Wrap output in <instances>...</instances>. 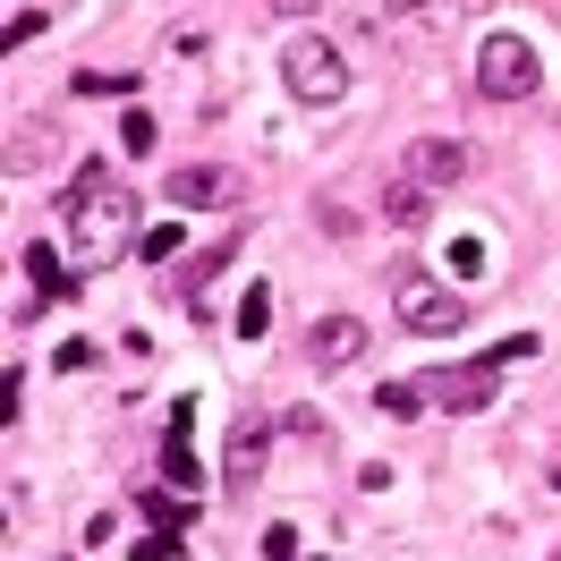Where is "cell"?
Wrapping results in <instances>:
<instances>
[{
  "label": "cell",
  "mask_w": 561,
  "mask_h": 561,
  "mask_svg": "<svg viewBox=\"0 0 561 561\" xmlns=\"http://www.w3.org/2000/svg\"><path fill=\"white\" fill-rule=\"evenodd\" d=\"M137 239H145L137 196H128L103 162H85V171L69 179V205H60V247H69V264L77 273H103V264H119Z\"/></svg>",
  "instance_id": "6da1fadb"
},
{
  "label": "cell",
  "mask_w": 561,
  "mask_h": 561,
  "mask_svg": "<svg viewBox=\"0 0 561 561\" xmlns=\"http://www.w3.org/2000/svg\"><path fill=\"white\" fill-rule=\"evenodd\" d=\"M511 357H536V332L502 341L493 357H468V366H425V375H417L425 409H443V417H477V409H493V383H502Z\"/></svg>",
  "instance_id": "7a4b0ae2"
},
{
  "label": "cell",
  "mask_w": 561,
  "mask_h": 561,
  "mask_svg": "<svg viewBox=\"0 0 561 561\" xmlns=\"http://www.w3.org/2000/svg\"><path fill=\"white\" fill-rule=\"evenodd\" d=\"M280 85H289V103L332 111L341 94H350V60H341V43H323V35H289V43H280Z\"/></svg>",
  "instance_id": "3957f363"
},
{
  "label": "cell",
  "mask_w": 561,
  "mask_h": 561,
  "mask_svg": "<svg viewBox=\"0 0 561 561\" xmlns=\"http://www.w3.org/2000/svg\"><path fill=\"white\" fill-rule=\"evenodd\" d=\"M536 43L527 35H511V26H493L485 43H477V94H485V103H527V94H536Z\"/></svg>",
  "instance_id": "277c9868"
},
{
  "label": "cell",
  "mask_w": 561,
  "mask_h": 561,
  "mask_svg": "<svg viewBox=\"0 0 561 561\" xmlns=\"http://www.w3.org/2000/svg\"><path fill=\"white\" fill-rule=\"evenodd\" d=\"M391 316L409 323L417 341H451L459 323H468V298L443 289V280H425V273H400V280H391Z\"/></svg>",
  "instance_id": "5b68a950"
},
{
  "label": "cell",
  "mask_w": 561,
  "mask_h": 561,
  "mask_svg": "<svg viewBox=\"0 0 561 561\" xmlns=\"http://www.w3.org/2000/svg\"><path fill=\"white\" fill-rule=\"evenodd\" d=\"M264 459H273V417H264V409L230 417V434H221V485L255 493V485H264Z\"/></svg>",
  "instance_id": "8992f818"
},
{
  "label": "cell",
  "mask_w": 561,
  "mask_h": 561,
  "mask_svg": "<svg viewBox=\"0 0 561 561\" xmlns=\"http://www.w3.org/2000/svg\"><path fill=\"white\" fill-rule=\"evenodd\" d=\"M187 434H196V400H179L171 425H162V477H171V493L205 485V468H196V451H187Z\"/></svg>",
  "instance_id": "52a82bcc"
},
{
  "label": "cell",
  "mask_w": 561,
  "mask_h": 561,
  "mask_svg": "<svg viewBox=\"0 0 561 561\" xmlns=\"http://www.w3.org/2000/svg\"><path fill=\"white\" fill-rule=\"evenodd\" d=\"M357 350H366V323L357 316H323L316 332H307V366H316V375H341Z\"/></svg>",
  "instance_id": "ba28073f"
},
{
  "label": "cell",
  "mask_w": 561,
  "mask_h": 561,
  "mask_svg": "<svg viewBox=\"0 0 561 561\" xmlns=\"http://www.w3.org/2000/svg\"><path fill=\"white\" fill-rule=\"evenodd\" d=\"M468 162H477V153H468L459 137H417V145H409V179H425V187H451V179H468Z\"/></svg>",
  "instance_id": "9c48e42d"
},
{
  "label": "cell",
  "mask_w": 561,
  "mask_h": 561,
  "mask_svg": "<svg viewBox=\"0 0 561 561\" xmlns=\"http://www.w3.org/2000/svg\"><path fill=\"white\" fill-rule=\"evenodd\" d=\"M171 205H187V213H205V205H221L230 196V171H213V162H187V171H171V187H162Z\"/></svg>",
  "instance_id": "30bf717a"
},
{
  "label": "cell",
  "mask_w": 561,
  "mask_h": 561,
  "mask_svg": "<svg viewBox=\"0 0 561 561\" xmlns=\"http://www.w3.org/2000/svg\"><path fill=\"white\" fill-rule=\"evenodd\" d=\"M425 205H434V187H425V179H409V171H400V179L383 187V221H400V230H417V221H425Z\"/></svg>",
  "instance_id": "8fae6325"
},
{
  "label": "cell",
  "mask_w": 561,
  "mask_h": 561,
  "mask_svg": "<svg viewBox=\"0 0 561 561\" xmlns=\"http://www.w3.org/2000/svg\"><path fill=\"white\" fill-rule=\"evenodd\" d=\"M26 273H35L43 298H69L77 289V273H60V247H26Z\"/></svg>",
  "instance_id": "7c38bea8"
},
{
  "label": "cell",
  "mask_w": 561,
  "mask_h": 561,
  "mask_svg": "<svg viewBox=\"0 0 561 561\" xmlns=\"http://www.w3.org/2000/svg\"><path fill=\"white\" fill-rule=\"evenodd\" d=\"M264 323H273V280H247V298H239V341H264Z\"/></svg>",
  "instance_id": "4fadbf2b"
},
{
  "label": "cell",
  "mask_w": 561,
  "mask_h": 561,
  "mask_svg": "<svg viewBox=\"0 0 561 561\" xmlns=\"http://www.w3.org/2000/svg\"><path fill=\"white\" fill-rule=\"evenodd\" d=\"M375 409H383V417H400V425H409V417H425V391H417V375H409V383H383V391H375Z\"/></svg>",
  "instance_id": "5bb4252c"
},
{
  "label": "cell",
  "mask_w": 561,
  "mask_h": 561,
  "mask_svg": "<svg viewBox=\"0 0 561 561\" xmlns=\"http://www.w3.org/2000/svg\"><path fill=\"white\" fill-rule=\"evenodd\" d=\"M77 94H137V69H77Z\"/></svg>",
  "instance_id": "9a60e30c"
},
{
  "label": "cell",
  "mask_w": 561,
  "mask_h": 561,
  "mask_svg": "<svg viewBox=\"0 0 561 561\" xmlns=\"http://www.w3.org/2000/svg\"><path fill=\"white\" fill-rule=\"evenodd\" d=\"M119 145H128V153H153V119H145V111H128V119H119Z\"/></svg>",
  "instance_id": "2e32d148"
},
{
  "label": "cell",
  "mask_w": 561,
  "mask_h": 561,
  "mask_svg": "<svg viewBox=\"0 0 561 561\" xmlns=\"http://www.w3.org/2000/svg\"><path fill=\"white\" fill-rule=\"evenodd\" d=\"M128 553H137V561H171V553H179V527H153L145 545H128Z\"/></svg>",
  "instance_id": "e0dca14e"
},
{
  "label": "cell",
  "mask_w": 561,
  "mask_h": 561,
  "mask_svg": "<svg viewBox=\"0 0 561 561\" xmlns=\"http://www.w3.org/2000/svg\"><path fill=\"white\" fill-rule=\"evenodd\" d=\"M137 255H145V264H162V255H179V230H145V239H137Z\"/></svg>",
  "instance_id": "ac0fdd59"
},
{
  "label": "cell",
  "mask_w": 561,
  "mask_h": 561,
  "mask_svg": "<svg viewBox=\"0 0 561 561\" xmlns=\"http://www.w3.org/2000/svg\"><path fill=\"white\" fill-rule=\"evenodd\" d=\"M264 561H298V536H289V527H264Z\"/></svg>",
  "instance_id": "d6986e66"
},
{
  "label": "cell",
  "mask_w": 561,
  "mask_h": 561,
  "mask_svg": "<svg viewBox=\"0 0 561 561\" xmlns=\"http://www.w3.org/2000/svg\"><path fill=\"white\" fill-rule=\"evenodd\" d=\"M417 9H425V0H391V18H417Z\"/></svg>",
  "instance_id": "ffe728a7"
},
{
  "label": "cell",
  "mask_w": 561,
  "mask_h": 561,
  "mask_svg": "<svg viewBox=\"0 0 561 561\" xmlns=\"http://www.w3.org/2000/svg\"><path fill=\"white\" fill-rule=\"evenodd\" d=\"M553 485H561V468H553Z\"/></svg>",
  "instance_id": "44dd1931"
}]
</instances>
